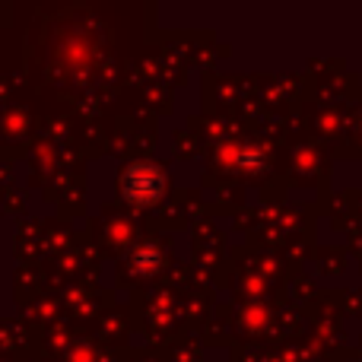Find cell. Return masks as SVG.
Returning <instances> with one entry per match:
<instances>
[{"mask_svg": "<svg viewBox=\"0 0 362 362\" xmlns=\"http://www.w3.org/2000/svg\"><path fill=\"white\" fill-rule=\"evenodd\" d=\"M134 187H140L134 200H140V204H144V200L156 197V191L163 187V181H159V175L153 169H146V165H137V169H131V172H127V178H124V191L134 194Z\"/></svg>", "mask_w": 362, "mask_h": 362, "instance_id": "6da1fadb", "label": "cell"}]
</instances>
